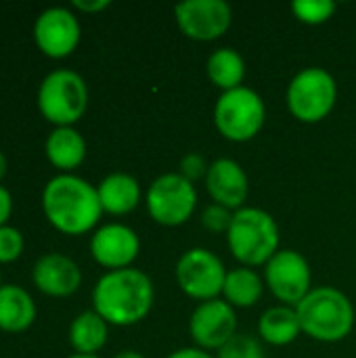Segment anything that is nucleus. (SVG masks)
I'll use <instances>...</instances> for the list:
<instances>
[{
    "instance_id": "obj_1",
    "label": "nucleus",
    "mask_w": 356,
    "mask_h": 358,
    "mask_svg": "<svg viewBox=\"0 0 356 358\" xmlns=\"http://www.w3.org/2000/svg\"><path fill=\"white\" fill-rule=\"evenodd\" d=\"M155 289L149 275L138 268H122L105 273L94 289V313L101 315L107 325L130 327L141 323L153 308Z\"/></svg>"
},
{
    "instance_id": "obj_2",
    "label": "nucleus",
    "mask_w": 356,
    "mask_h": 358,
    "mask_svg": "<svg viewBox=\"0 0 356 358\" xmlns=\"http://www.w3.org/2000/svg\"><path fill=\"white\" fill-rule=\"evenodd\" d=\"M42 210L48 222L65 235L88 233L103 214L97 187L73 174H59L46 182Z\"/></svg>"
},
{
    "instance_id": "obj_3",
    "label": "nucleus",
    "mask_w": 356,
    "mask_h": 358,
    "mask_svg": "<svg viewBox=\"0 0 356 358\" xmlns=\"http://www.w3.org/2000/svg\"><path fill=\"white\" fill-rule=\"evenodd\" d=\"M296 313L302 334L317 342H342L355 327L353 302L346 294L329 285L311 289V294L296 306Z\"/></svg>"
},
{
    "instance_id": "obj_4",
    "label": "nucleus",
    "mask_w": 356,
    "mask_h": 358,
    "mask_svg": "<svg viewBox=\"0 0 356 358\" xmlns=\"http://www.w3.org/2000/svg\"><path fill=\"white\" fill-rule=\"evenodd\" d=\"M227 243L233 258L243 266H266L279 252V227L266 210L241 208L233 212Z\"/></svg>"
},
{
    "instance_id": "obj_5",
    "label": "nucleus",
    "mask_w": 356,
    "mask_h": 358,
    "mask_svg": "<svg viewBox=\"0 0 356 358\" xmlns=\"http://www.w3.org/2000/svg\"><path fill=\"white\" fill-rule=\"evenodd\" d=\"M88 107V88L80 73L71 69L50 71L38 88V109L40 113L55 124L73 126Z\"/></svg>"
},
{
    "instance_id": "obj_6",
    "label": "nucleus",
    "mask_w": 356,
    "mask_h": 358,
    "mask_svg": "<svg viewBox=\"0 0 356 358\" xmlns=\"http://www.w3.org/2000/svg\"><path fill=\"white\" fill-rule=\"evenodd\" d=\"M264 120L266 105L262 96L248 86L222 92L214 105V126L233 143L252 141L262 130Z\"/></svg>"
},
{
    "instance_id": "obj_7",
    "label": "nucleus",
    "mask_w": 356,
    "mask_h": 358,
    "mask_svg": "<svg viewBox=\"0 0 356 358\" xmlns=\"http://www.w3.org/2000/svg\"><path fill=\"white\" fill-rule=\"evenodd\" d=\"M285 99L287 109L296 120L304 124H317L325 120L336 107V78L323 67H304L290 82Z\"/></svg>"
},
{
    "instance_id": "obj_8",
    "label": "nucleus",
    "mask_w": 356,
    "mask_h": 358,
    "mask_svg": "<svg viewBox=\"0 0 356 358\" xmlns=\"http://www.w3.org/2000/svg\"><path fill=\"white\" fill-rule=\"evenodd\" d=\"M149 216L162 227L185 224L197 206V191L191 180L180 172H168L157 176L145 195Z\"/></svg>"
},
{
    "instance_id": "obj_9",
    "label": "nucleus",
    "mask_w": 356,
    "mask_h": 358,
    "mask_svg": "<svg viewBox=\"0 0 356 358\" xmlns=\"http://www.w3.org/2000/svg\"><path fill=\"white\" fill-rule=\"evenodd\" d=\"M227 273L229 271L222 260L206 248L187 250L176 262V281L180 292L199 302L222 296Z\"/></svg>"
},
{
    "instance_id": "obj_10",
    "label": "nucleus",
    "mask_w": 356,
    "mask_h": 358,
    "mask_svg": "<svg viewBox=\"0 0 356 358\" xmlns=\"http://www.w3.org/2000/svg\"><path fill=\"white\" fill-rule=\"evenodd\" d=\"M271 294L285 306H298L311 294V266L296 250H279L264 266Z\"/></svg>"
},
{
    "instance_id": "obj_11",
    "label": "nucleus",
    "mask_w": 356,
    "mask_h": 358,
    "mask_svg": "<svg viewBox=\"0 0 356 358\" xmlns=\"http://www.w3.org/2000/svg\"><path fill=\"white\" fill-rule=\"evenodd\" d=\"M178 29L197 42H212L227 34L233 10L225 0H185L174 8Z\"/></svg>"
},
{
    "instance_id": "obj_12",
    "label": "nucleus",
    "mask_w": 356,
    "mask_h": 358,
    "mask_svg": "<svg viewBox=\"0 0 356 358\" xmlns=\"http://www.w3.org/2000/svg\"><path fill=\"white\" fill-rule=\"evenodd\" d=\"M189 334L197 348L220 350L233 336H237L235 308L220 298L201 302L189 319Z\"/></svg>"
},
{
    "instance_id": "obj_13",
    "label": "nucleus",
    "mask_w": 356,
    "mask_h": 358,
    "mask_svg": "<svg viewBox=\"0 0 356 358\" xmlns=\"http://www.w3.org/2000/svg\"><path fill=\"white\" fill-rule=\"evenodd\" d=\"M34 40L46 57L63 59L71 55L80 42V21L69 8L50 6L38 15Z\"/></svg>"
},
{
    "instance_id": "obj_14",
    "label": "nucleus",
    "mask_w": 356,
    "mask_h": 358,
    "mask_svg": "<svg viewBox=\"0 0 356 358\" xmlns=\"http://www.w3.org/2000/svg\"><path fill=\"white\" fill-rule=\"evenodd\" d=\"M138 252H141L138 235L130 227L120 222H111L97 229L90 239L92 258L109 271L130 268V264L138 258Z\"/></svg>"
},
{
    "instance_id": "obj_15",
    "label": "nucleus",
    "mask_w": 356,
    "mask_h": 358,
    "mask_svg": "<svg viewBox=\"0 0 356 358\" xmlns=\"http://www.w3.org/2000/svg\"><path fill=\"white\" fill-rule=\"evenodd\" d=\"M206 189L214 203L237 212L250 193V180L241 164L231 157H220L210 164L206 174Z\"/></svg>"
},
{
    "instance_id": "obj_16",
    "label": "nucleus",
    "mask_w": 356,
    "mask_h": 358,
    "mask_svg": "<svg viewBox=\"0 0 356 358\" xmlns=\"http://www.w3.org/2000/svg\"><path fill=\"white\" fill-rule=\"evenodd\" d=\"M31 279L42 294L52 298H67L78 292L82 283V271L69 256L50 252L38 258L31 271Z\"/></svg>"
},
{
    "instance_id": "obj_17",
    "label": "nucleus",
    "mask_w": 356,
    "mask_h": 358,
    "mask_svg": "<svg viewBox=\"0 0 356 358\" xmlns=\"http://www.w3.org/2000/svg\"><path fill=\"white\" fill-rule=\"evenodd\" d=\"M97 193H99L103 212H109L115 216L128 214L141 203V185L134 176L126 172H113L105 176L99 182Z\"/></svg>"
},
{
    "instance_id": "obj_18",
    "label": "nucleus",
    "mask_w": 356,
    "mask_h": 358,
    "mask_svg": "<svg viewBox=\"0 0 356 358\" xmlns=\"http://www.w3.org/2000/svg\"><path fill=\"white\" fill-rule=\"evenodd\" d=\"M36 321V304L31 296L19 285L0 287V329L21 334Z\"/></svg>"
},
{
    "instance_id": "obj_19",
    "label": "nucleus",
    "mask_w": 356,
    "mask_h": 358,
    "mask_svg": "<svg viewBox=\"0 0 356 358\" xmlns=\"http://www.w3.org/2000/svg\"><path fill=\"white\" fill-rule=\"evenodd\" d=\"M44 151H46V157L48 162L63 170V172H69L73 168H78L84 157H86V141L84 136L71 128V126H61V128H55L46 143H44Z\"/></svg>"
},
{
    "instance_id": "obj_20",
    "label": "nucleus",
    "mask_w": 356,
    "mask_h": 358,
    "mask_svg": "<svg viewBox=\"0 0 356 358\" xmlns=\"http://www.w3.org/2000/svg\"><path fill=\"white\" fill-rule=\"evenodd\" d=\"M302 334L296 306H271L258 321V336L271 346H287Z\"/></svg>"
},
{
    "instance_id": "obj_21",
    "label": "nucleus",
    "mask_w": 356,
    "mask_h": 358,
    "mask_svg": "<svg viewBox=\"0 0 356 358\" xmlns=\"http://www.w3.org/2000/svg\"><path fill=\"white\" fill-rule=\"evenodd\" d=\"M107 321L94 310L78 315L69 325V344L76 355H97L107 342Z\"/></svg>"
},
{
    "instance_id": "obj_22",
    "label": "nucleus",
    "mask_w": 356,
    "mask_h": 358,
    "mask_svg": "<svg viewBox=\"0 0 356 358\" xmlns=\"http://www.w3.org/2000/svg\"><path fill=\"white\" fill-rule=\"evenodd\" d=\"M206 71H208L210 82L222 92H227V90L243 86L241 82L245 78V61L235 48L222 46L208 57Z\"/></svg>"
},
{
    "instance_id": "obj_23",
    "label": "nucleus",
    "mask_w": 356,
    "mask_h": 358,
    "mask_svg": "<svg viewBox=\"0 0 356 358\" xmlns=\"http://www.w3.org/2000/svg\"><path fill=\"white\" fill-rule=\"evenodd\" d=\"M264 292V283L260 275L248 266L233 268L227 273L225 287H222V298L229 302L233 308H250L254 306Z\"/></svg>"
},
{
    "instance_id": "obj_24",
    "label": "nucleus",
    "mask_w": 356,
    "mask_h": 358,
    "mask_svg": "<svg viewBox=\"0 0 356 358\" xmlns=\"http://www.w3.org/2000/svg\"><path fill=\"white\" fill-rule=\"evenodd\" d=\"M336 2L334 0H296L292 4V10L298 21L306 25H321L329 21L336 13Z\"/></svg>"
},
{
    "instance_id": "obj_25",
    "label": "nucleus",
    "mask_w": 356,
    "mask_h": 358,
    "mask_svg": "<svg viewBox=\"0 0 356 358\" xmlns=\"http://www.w3.org/2000/svg\"><path fill=\"white\" fill-rule=\"evenodd\" d=\"M216 358H264V350L256 338L248 334H237L218 350Z\"/></svg>"
},
{
    "instance_id": "obj_26",
    "label": "nucleus",
    "mask_w": 356,
    "mask_h": 358,
    "mask_svg": "<svg viewBox=\"0 0 356 358\" xmlns=\"http://www.w3.org/2000/svg\"><path fill=\"white\" fill-rule=\"evenodd\" d=\"M23 235L15 227H0V264L15 262L23 252Z\"/></svg>"
},
{
    "instance_id": "obj_27",
    "label": "nucleus",
    "mask_w": 356,
    "mask_h": 358,
    "mask_svg": "<svg viewBox=\"0 0 356 358\" xmlns=\"http://www.w3.org/2000/svg\"><path fill=\"white\" fill-rule=\"evenodd\" d=\"M231 222H233V212L218 203H210L201 212V227L208 229L210 233H229Z\"/></svg>"
},
{
    "instance_id": "obj_28",
    "label": "nucleus",
    "mask_w": 356,
    "mask_h": 358,
    "mask_svg": "<svg viewBox=\"0 0 356 358\" xmlns=\"http://www.w3.org/2000/svg\"><path fill=\"white\" fill-rule=\"evenodd\" d=\"M208 168H210V166L206 164V159H204L199 153H189V155H185V157L180 159V174H183L187 180H191V182L199 180V178H206Z\"/></svg>"
},
{
    "instance_id": "obj_29",
    "label": "nucleus",
    "mask_w": 356,
    "mask_h": 358,
    "mask_svg": "<svg viewBox=\"0 0 356 358\" xmlns=\"http://www.w3.org/2000/svg\"><path fill=\"white\" fill-rule=\"evenodd\" d=\"M13 212V197L8 193V189H4L0 185V227H6V220L10 218Z\"/></svg>"
},
{
    "instance_id": "obj_30",
    "label": "nucleus",
    "mask_w": 356,
    "mask_h": 358,
    "mask_svg": "<svg viewBox=\"0 0 356 358\" xmlns=\"http://www.w3.org/2000/svg\"><path fill=\"white\" fill-rule=\"evenodd\" d=\"M111 2L109 0H73V6L84 13H99L105 10Z\"/></svg>"
},
{
    "instance_id": "obj_31",
    "label": "nucleus",
    "mask_w": 356,
    "mask_h": 358,
    "mask_svg": "<svg viewBox=\"0 0 356 358\" xmlns=\"http://www.w3.org/2000/svg\"><path fill=\"white\" fill-rule=\"evenodd\" d=\"M168 358H214L210 352L201 350V348H180L176 352H172Z\"/></svg>"
},
{
    "instance_id": "obj_32",
    "label": "nucleus",
    "mask_w": 356,
    "mask_h": 358,
    "mask_svg": "<svg viewBox=\"0 0 356 358\" xmlns=\"http://www.w3.org/2000/svg\"><path fill=\"white\" fill-rule=\"evenodd\" d=\"M113 358H145L141 352H136V350H122L120 355H115Z\"/></svg>"
},
{
    "instance_id": "obj_33",
    "label": "nucleus",
    "mask_w": 356,
    "mask_h": 358,
    "mask_svg": "<svg viewBox=\"0 0 356 358\" xmlns=\"http://www.w3.org/2000/svg\"><path fill=\"white\" fill-rule=\"evenodd\" d=\"M4 174H6V157L0 153V180L4 178Z\"/></svg>"
},
{
    "instance_id": "obj_34",
    "label": "nucleus",
    "mask_w": 356,
    "mask_h": 358,
    "mask_svg": "<svg viewBox=\"0 0 356 358\" xmlns=\"http://www.w3.org/2000/svg\"><path fill=\"white\" fill-rule=\"evenodd\" d=\"M67 358H99L97 355H71V357Z\"/></svg>"
},
{
    "instance_id": "obj_35",
    "label": "nucleus",
    "mask_w": 356,
    "mask_h": 358,
    "mask_svg": "<svg viewBox=\"0 0 356 358\" xmlns=\"http://www.w3.org/2000/svg\"><path fill=\"white\" fill-rule=\"evenodd\" d=\"M0 287H2V275H0Z\"/></svg>"
}]
</instances>
